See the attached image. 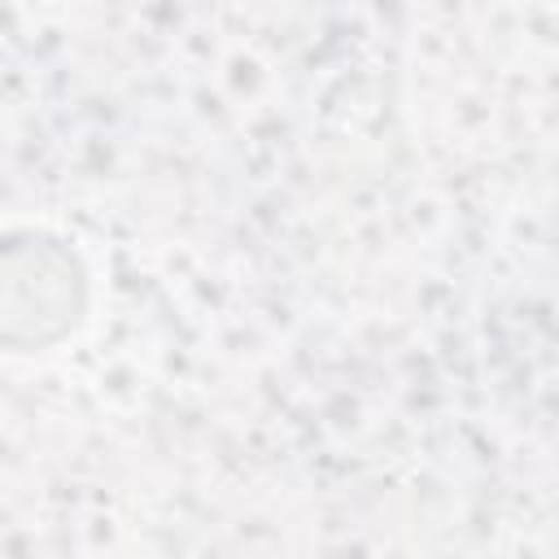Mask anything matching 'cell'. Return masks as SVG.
I'll use <instances>...</instances> for the list:
<instances>
[{"instance_id": "cell-1", "label": "cell", "mask_w": 559, "mask_h": 559, "mask_svg": "<svg viewBox=\"0 0 559 559\" xmlns=\"http://www.w3.org/2000/svg\"><path fill=\"white\" fill-rule=\"evenodd\" d=\"M13 297H35V306L48 314L57 336L74 332L87 301V275L79 266V253L66 249V240H52L44 231H22L0 240V310Z\"/></svg>"}]
</instances>
